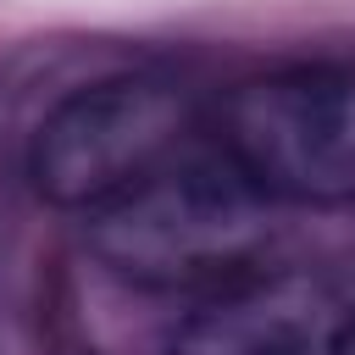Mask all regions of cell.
Instances as JSON below:
<instances>
[{
	"instance_id": "1",
	"label": "cell",
	"mask_w": 355,
	"mask_h": 355,
	"mask_svg": "<svg viewBox=\"0 0 355 355\" xmlns=\"http://www.w3.org/2000/svg\"><path fill=\"white\" fill-rule=\"evenodd\" d=\"M89 250L139 288H227L266 266L272 194L222 155H172L133 189L83 211Z\"/></svg>"
},
{
	"instance_id": "3",
	"label": "cell",
	"mask_w": 355,
	"mask_h": 355,
	"mask_svg": "<svg viewBox=\"0 0 355 355\" xmlns=\"http://www.w3.org/2000/svg\"><path fill=\"white\" fill-rule=\"evenodd\" d=\"M222 150L272 200H355V67L316 61L239 83L222 111Z\"/></svg>"
},
{
	"instance_id": "5",
	"label": "cell",
	"mask_w": 355,
	"mask_h": 355,
	"mask_svg": "<svg viewBox=\"0 0 355 355\" xmlns=\"http://www.w3.org/2000/svg\"><path fill=\"white\" fill-rule=\"evenodd\" d=\"M338 355H355V311L344 316V333H338Z\"/></svg>"
},
{
	"instance_id": "4",
	"label": "cell",
	"mask_w": 355,
	"mask_h": 355,
	"mask_svg": "<svg viewBox=\"0 0 355 355\" xmlns=\"http://www.w3.org/2000/svg\"><path fill=\"white\" fill-rule=\"evenodd\" d=\"M344 300L311 272H250L216 288L166 355H338Z\"/></svg>"
},
{
	"instance_id": "2",
	"label": "cell",
	"mask_w": 355,
	"mask_h": 355,
	"mask_svg": "<svg viewBox=\"0 0 355 355\" xmlns=\"http://www.w3.org/2000/svg\"><path fill=\"white\" fill-rule=\"evenodd\" d=\"M194 128V100L183 83L155 72L100 78L67 94L33 133V189L50 205L94 211L100 200L133 189L166 166Z\"/></svg>"
}]
</instances>
